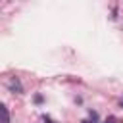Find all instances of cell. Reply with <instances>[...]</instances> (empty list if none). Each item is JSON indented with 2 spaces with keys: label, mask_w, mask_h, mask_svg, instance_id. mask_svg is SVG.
<instances>
[{
  "label": "cell",
  "mask_w": 123,
  "mask_h": 123,
  "mask_svg": "<svg viewBox=\"0 0 123 123\" xmlns=\"http://www.w3.org/2000/svg\"><path fill=\"white\" fill-rule=\"evenodd\" d=\"M10 88H13L17 94H21V85H19L17 79H12V81H10Z\"/></svg>",
  "instance_id": "obj_2"
},
{
  "label": "cell",
  "mask_w": 123,
  "mask_h": 123,
  "mask_svg": "<svg viewBox=\"0 0 123 123\" xmlns=\"http://www.w3.org/2000/svg\"><path fill=\"white\" fill-rule=\"evenodd\" d=\"M42 121H44V123H54V121H52V119H50V117H46V115H44V117H42Z\"/></svg>",
  "instance_id": "obj_3"
},
{
  "label": "cell",
  "mask_w": 123,
  "mask_h": 123,
  "mask_svg": "<svg viewBox=\"0 0 123 123\" xmlns=\"http://www.w3.org/2000/svg\"><path fill=\"white\" fill-rule=\"evenodd\" d=\"M119 106H121V108H123V98H121V100H119Z\"/></svg>",
  "instance_id": "obj_4"
},
{
  "label": "cell",
  "mask_w": 123,
  "mask_h": 123,
  "mask_svg": "<svg viewBox=\"0 0 123 123\" xmlns=\"http://www.w3.org/2000/svg\"><path fill=\"white\" fill-rule=\"evenodd\" d=\"M106 123H113V119H108V121H106Z\"/></svg>",
  "instance_id": "obj_5"
},
{
  "label": "cell",
  "mask_w": 123,
  "mask_h": 123,
  "mask_svg": "<svg viewBox=\"0 0 123 123\" xmlns=\"http://www.w3.org/2000/svg\"><path fill=\"white\" fill-rule=\"evenodd\" d=\"M0 111H2V123H10V113H8V108L4 104L0 106Z\"/></svg>",
  "instance_id": "obj_1"
}]
</instances>
